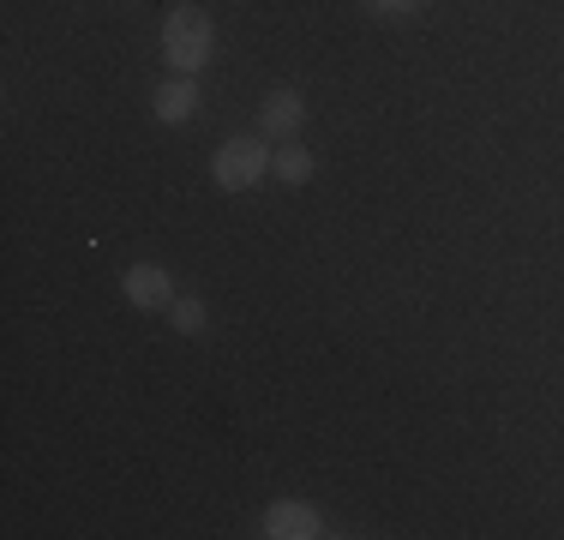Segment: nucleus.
Segmentation results:
<instances>
[{"label":"nucleus","instance_id":"obj_8","mask_svg":"<svg viewBox=\"0 0 564 540\" xmlns=\"http://www.w3.org/2000/svg\"><path fill=\"white\" fill-rule=\"evenodd\" d=\"M169 324H174V336H205V324H210V306L198 301V294H174V306H169Z\"/></svg>","mask_w":564,"mask_h":540},{"label":"nucleus","instance_id":"obj_1","mask_svg":"<svg viewBox=\"0 0 564 540\" xmlns=\"http://www.w3.org/2000/svg\"><path fill=\"white\" fill-rule=\"evenodd\" d=\"M210 54H217V24H210V12L193 7V0H181V7L163 19V61H169V73L198 78Z\"/></svg>","mask_w":564,"mask_h":540},{"label":"nucleus","instance_id":"obj_7","mask_svg":"<svg viewBox=\"0 0 564 540\" xmlns=\"http://www.w3.org/2000/svg\"><path fill=\"white\" fill-rule=\"evenodd\" d=\"M271 174H276L282 186H306L318 174V156L306 151V144L289 139V144H276V151H271Z\"/></svg>","mask_w":564,"mask_h":540},{"label":"nucleus","instance_id":"obj_2","mask_svg":"<svg viewBox=\"0 0 564 540\" xmlns=\"http://www.w3.org/2000/svg\"><path fill=\"white\" fill-rule=\"evenodd\" d=\"M271 151L276 144L264 139V132L228 139V144H217V156H210V181H217L223 193H252L259 181H271Z\"/></svg>","mask_w":564,"mask_h":540},{"label":"nucleus","instance_id":"obj_5","mask_svg":"<svg viewBox=\"0 0 564 540\" xmlns=\"http://www.w3.org/2000/svg\"><path fill=\"white\" fill-rule=\"evenodd\" d=\"M301 127H306V97H301V90H271V97L259 102V132L271 144L301 139Z\"/></svg>","mask_w":564,"mask_h":540},{"label":"nucleus","instance_id":"obj_6","mask_svg":"<svg viewBox=\"0 0 564 540\" xmlns=\"http://www.w3.org/2000/svg\"><path fill=\"white\" fill-rule=\"evenodd\" d=\"M151 115L163 120V127H186V120L198 115V78L169 73L163 85H156V97H151Z\"/></svg>","mask_w":564,"mask_h":540},{"label":"nucleus","instance_id":"obj_3","mask_svg":"<svg viewBox=\"0 0 564 540\" xmlns=\"http://www.w3.org/2000/svg\"><path fill=\"white\" fill-rule=\"evenodd\" d=\"M259 534L264 540H318L325 534V510L306 505V498H271L259 517Z\"/></svg>","mask_w":564,"mask_h":540},{"label":"nucleus","instance_id":"obj_4","mask_svg":"<svg viewBox=\"0 0 564 540\" xmlns=\"http://www.w3.org/2000/svg\"><path fill=\"white\" fill-rule=\"evenodd\" d=\"M120 294H127V301L139 306V313H169L181 289H174V277H169L163 264L144 259V264H127V277H120Z\"/></svg>","mask_w":564,"mask_h":540},{"label":"nucleus","instance_id":"obj_9","mask_svg":"<svg viewBox=\"0 0 564 540\" xmlns=\"http://www.w3.org/2000/svg\"><path fill=\"white\" fill-rule=\"evenodd\" d=\"M372 12H391V19H409V12H421L426 0H367Z\"/></svg>","mask_w":564,"mask_h":540}]
</instances>
